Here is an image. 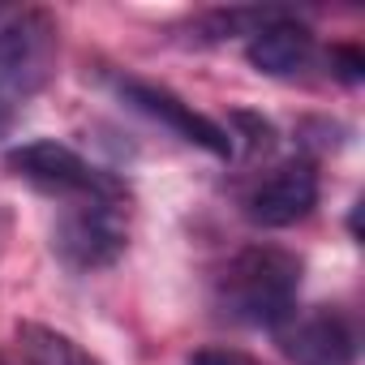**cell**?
<instances>
[{
	"instance_id": "6da1fadb",
	"label": "cell",
	"mask_w": 365,
	"mask_h": 365,
	"mask_svg": "<svg viewBox=\"0 0 365 365\" xmlns=\"http://www.w3.org/2000/svg\"><path fill=\"white\" fill-rule=\"evenodd\" d=\"M301 258L279 245H250L241 250L220 284H215V305L228 322L254 327V331H279L297 314V292H301Z\"/></svg>"
},
{
	"instance_id": "7a4b0ae2",
	"label": "cell",
	"mask_w": 365,
	"mask_h": 365,
	"mask_svg": "<svg viewBox=\"0 0 365 365\" xmlns=\"http://www.w3.org/2000/svg\"><path fill=\"white\" fill-rule=\"evenodd\" d=\"M56 52H61V31L43 9H26L0 26V142L14 133L22 112L48 86Z\"/></svg>"
},
{
	"instance_id": "3957f363",
	"label": "cell",
	"mask_w": 365,
	"mask_h": 365,
	"mask_svg": "<svg viewBox=\"0 0 365 365\" xmlns=\"http://www.w3.org/2000/svg\"><path fill=\"white\" fill-rule=\"evenodd\" d=\"M5 163H9L14 176H22L39 194L65 198V202H120L125 198V185L116 176H108L91 159H82L73 146L52 142V138L14 146L5 155Z\"/></svg>"
},
{
	"instance_id": "277c9868",
	"label": "cell",
	"mask_w": 365,
	"mask_h": 365,
	"mask_svg": "<svg viewBox=\"0 0 365 365\" xmlns=\"http://www.w3.org/2000/svg\"><path fill=\"white\" fill-rule=\"evenodd\" d=\"M125 245H129V228H125L120 202H73L52 232L56 258L78 275L108 271L125 254Z\"/></svg>"
},
{
	"instance_id": "5b68a950",
	"label": "cell",
	"mask_w": 365,
	"mask_h": 365,
	"mask_svg": "<svg viewBox=\"0 0 365 365\" xmlns=\"http://www.w3.org/2000/svg\"><path fill=\"white\" fill-rule=\"evenodd\" d=\"M108 82H112V91H116L133 112H142V116L168 125L180 142H190V146H198V150H207V155H215V159H232V133H228L224 125H215L211 116L194 112V103H185L180 95H172V91H163V86H155V82H142V78H133V73H112Z\"/></svg>"
},
{
	"instance_id": "8992f818",
	"label": "cell",
	"mask_w": 365,
	"mask_h": 365,
	"mask_svg": "<svg viewBox=\"0 0 365 365\" xmlns=\"http://www.w3.org/2000/svg\"><path fill=\"white\" fill-rule=\"evenodd\" d=\"M245 220L258 228H292L318 207V168L309 159H288L271 168L258 185L241 198Z\"/></svg>"
},
{
	"instance_id": "52a82bcc",
	"label": "cell",
	"mask_w": 365,
	"mask_h": 365,
	"mask_svg": "<svg viewBox=\"0 0 365 365\" xmlns=\"http://www.w3.org/2000/svg\"><path fill=\"white\" fill-rule=\"evenodd\" d=\"M275 335L292 365H356V331L339 309H309L288 318Z\"/></svg>"
},
{
	"instance_id": "ba28073f",
	"label": "cell",
	"mask_w": 365,
	"mask_h": 365,
	"mask_svg": "<svg viewBox=\"0 0 365 365\" xmlns=\"http://www.w3.org/2000/svg\"><path fill=\"white\" fill-rule=\"evenodd\" d=\"M309 56H314V31L305 22H297L292 14L271 18L245 43V61L267 78H292L309 65Z\"/></svg>"
},
{
	"instance_id": "9c48e42d",
	"label": "cell",
	"mask_w": 365,
	"mask_h": 365,
	"mask_svg": "<svg viewBox=\"0 0 365 365\" xmlns=\"http://www.w3.org/2000/svg\"><path fill=\"white\" fill-rule=\"evenodd\" d=\"M18 348H22L26 365H103L78 339H69L65 331H52L43 322H22L18 327Z\"/></svg>"
},
{
	"instance_id": "30bf717a",
	"label": "cell",
	"mask_w": 365,
	"mask_h": 365,
	"mask_svg": "<svg viewBox=\"0 0 365 365\" xmlns=\"http://www.w3.org/2000/svg\"><path fill=\"white\" fill-rule=\"evenodd\" d=\"M331 69H335V78H339V82L356 86V82H361V73H365V56H361L352 43H339V48H331Z\"/></svg>"
},
{
	"instance_id": "8fae6325",
	"label": "cell",
	"mask_w": 365,
	"mask_h": 365,
	"mask_svg": "<svg viewBox=\"0 0 365 365\" xmlns=\"http://www.w3.org/2000/svg\"><path fill=\"white\" fill-rule=\"evenodd\" d=\"M190 365H262V361H254L245 352H232V348H202V352L190 356Z\"/></svg>"
}]
</instances>
